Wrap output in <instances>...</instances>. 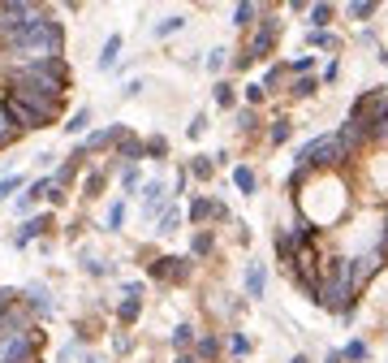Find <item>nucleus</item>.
I'll return each instance as SVG.
<instances>
[{
  "mask_svg": "<svg viewBox=\"0 0 388 363\" xmlns=\"http://www.w3.org/2000/svg\"><path fill=\"white\" fill-rule=\"evenodd\" d=\"M65 48V26L52 18L48 9H39L31 22H22L13 35H0V52L13 57V65H48L61 61Z\"/></svg>",
  "mask_w": 388,
  "mask_h": 363,
  "instance_id": "nucleus-1",
  "label": "nucleus"
},
{
  "mask_svg": "<svg viewBox=\"0 0 388 363\" xmlns=\"http://www.w3.org/2000/svg\"><path fill=\"white\" fill-rule=\"evenodd\" d=\"M65 87H70V65H65V57H61V61H48V65H13V74H9V91H13L18 99L35 104V109L52 113V117L61 113Z\"/></svg>",
  "mask_w": 388,
  "mask_h": 363,
  "instance_id": "nucleus-2",
  "label": "nucleus"
},
{
  "mask_svg": "<svg viewBox=\"0 0 388 363\" xmlns=\"http://www.w3.org/2000/svg\"><path fill=\"white\" fill-rule=\"evenodd\" d=\"M319 307L332 316H354L358 311V290L350 281V259H323V281H319Z\"/></svg>",
  "mask_w": 388,
  "mask_h": 363,
  "instance_id": "nucleus-3",
  "label": "nucleus"
},
{
  "mask_svg": "<svg viewBox=\"0 0 388 363\" xmlns=\"http://www.w3.org/2000/svg\"><path fill=\"white\" fill-rule=\"evenodd\" d=\"M5 109H9V121H13L18 130H43V126H52V121H57L52 113H43V109H35V104L18 99L9 87H5Z\"/></svg>",
  "mask_w": 388,
  "mask_h": 363,
  "instance_id": "nucleus-4",
  "label": "nucleus"
},
{
  "mask_svg": "<svg viewBox=\"0 0 388 363\" xmlns=\"http://www.w3.org/2000/svg\"><path fill=\"white\" fill-rule=\"evenodd\" d=\"M276 39H281V18H272V13H267V18L255 26V39H250V48H246L250 65H255V61H267V57H272Z\"/></svg>",
  "mask_w": 388,
  "mask_h": 363,
  "instance_id": "nucleus-5",
  "label": "nucleus"
},
{
  "mask_svg": "<svg viewBox=\"0 0 388 363\" xmlns=\"http://www.w3.org/2000/svg\"><path fill=\"white\" fill-rule=\"evenodd\" d=\"M147 273H151L155 281L186 286V281H190V259H186V255H160V259H151V264H147Z\"/></svg>",
  "mask_w": 388,
  "mask_h": 363,
  "instance_id": "nucleus-6",
  "label": "nucleus"
},
{
  "mask_svg": "<svg viewBox=\"0 0 388 363\" xmlns=\"http://www.w3.org/2000/svg\"><path fill=\"white\" fill-rule=\"evenodd\" d=\"M379 113H388V91H384V87H375V91H367V95H358V99H354L350 121H358V126H371Z\"/></svg>",
  "mask_w": 388,
  "mask_h": 363,
  "instance_id": "nucleus-7",
  "label": "nucleus"
},
{
  "mask_svg": "<svg viewBox=\"0 0 388 363\" xmlns=\"http://www.w3.org/2000/svg\"><path fill=\"white\" fill-rule=\"evenodd\" d=\"M43 5H31V0H0V35H13L22 22H31Z\"/></svg>",
  "mask_w": 388,
  "mask_h": 363,
  "instance_id": "nucleus-8",
  "label": "nucleus"
},
{
  "mask_svg": "<svg viewBox=\"0 0 388 363\" xmlns=\"http://www.w3.org/2000/svg\"><path fill=\"white\" fill-rule=\"evenodd\" d=\"M164 207H169V190H164V182H147L143 186V212L147 217H164Z\"/></svg>",
  "mask_w": 388,
  "mask_h": 363,
  "instance_id": "nucleus-9",
  "label": "nucleus"
},
{
  "mask_svg": "<svg viewBox=\"0 0 388 363\" xmlns=\"http://www.w3.org/2000/svg\"><path fill=\"white\" fill-rule=\"evenodd\" d=\"M48 229H52V217H31V221H22V229L13 234V246L22 251V246H31V242H35L39 234H48Z\"/></svg>",
  "mask_w": 388,
  "mask_h": 363,
  "instance_id": "nucleus-10",
  "label": "nucleus"
},
{
  "mask_svg": "<svg viewBox=\"0 0 388 363\" xmlns=\"http://www.w3.org/2000/svg\"><path fill=\"white\" fill-rule=\"evenodd\" d=\"M126 139V126H104V130H95L87 143H82V151H104V147H117Z\"/></svg>",
  "mask_w": 388,
  "mask_h": 363,
  "instance_id": "nucleus-11",
  "label": "nucleus"
},
{
  "mask_svg": "<svg viewBox=\"0 0 388 363\" xmlns=\"http://www.w3.org/2000/svg\"><path fill=\"white\" fill-rule=\"evenodd\" d=\"M22 303L35 311V316H48V311H52V294H48V286H39V281L22 290Z\"/></svg>",
  "mask_w": 388,
  "mask_h": 363,
  "instance_id": "nucleus-12",
  "label": "nucleus"
},
{
  "mask_svg": "<svg viewBox=\"0 0 388 363\" xmlns=\"http://www.w3.org/2000/svg\"><path fill=\"white\" fill-rule=\"evenodd\" d=\"M117 161H126V169H130V165H138V161H147V143H143V139H134V134H126V139L117 143Z\"/></svg>",
  "mask_w": 388,
  "mask_h": 363,
  "instance_id": "nucleus-13",
  "label": "nucleus"
},
{
  "mask_svg": "<svg viewBox=\"0 0 388 363\" xmlns=\"http://www.w3.org/2000/svg\"><path fill=\"white\" fill-rule=\"evenodd\" d=\"M43 195H52V178H39V182L26 186V195H18V212H31V207H35Z\"/></svg>",
  "mask_w": 388,
  "mask_h": 363,
  "instance_id": "nucleus-14",
  "label": "nucleus"
},
{
  "mask_svg": "<svg viewBox=\"0 0 388 363\" xmlns=\"http://www.w3.org/2000/svg\"><path fill=\"white\" fill-rule=\"evenodd\" d=\"M216 212H220V203H216V199H207V195H194V199H190V221H194V225L216 221Z\"/></svg>",
  "mask_w": 388,
  "mask_h": 363,
  "instance_id": "nucleus-15",
  "label": "nucleus"
},
{
  "mask_svg": "<svg viewBox=\"0 0 388 363\" xmlns=\"http://www.w3.org/2000/svg\"><path fill=\"white\" fill-rule=\"evenodd\" d=\"M194 359H199V363H216V359H220V337H216V333H199Z\"/></svg>",
  "mask_w": 388,
  "mask_h": 363,
  "instance_id": "nucleus-16",
  "label": "nucleus"
},
{
  "mask_svg": "<svg viewBox=\"0 0 388 363\" xmlns=\"http://www.w3.org/2000/svg\"><path fill=\"white\" fill-rule=\"evenodd\" d=\"M18 134H22V130L9 121V109H5V91H0V151H5V147L18 139Z\"/></svg>",
  "mask_w": 388,
  "mask_h": 363,
  "instance_id": "nucleus-17",
  "label": "nucleus"
},
{
  "mask_svg": "<svg viewBox=\"0 0 388 363\" xmlns=\"http://www.w3.org/2000/svg\"><path fill=\"white\" fill-rule=\"evenodd\" d=\"M259 13H263V9L255 5V0H242V5H233V26H242V31H246V26H255V18H259Z\"/></svg>",
  "mask_w": 388,
  "mask_h": 363,
  "instance_id": "nucleus-18",
  "label": "nucleus"
},
{
  "mask_svg": "<svg viewBox=\"0 0 388 363\" xmlns=\"http://www.w3.org/2000/svg\"><path fill=\"white\" fill-rule=\"evenodd\" d=\"M211 251H216V238H211V229H199V234L190 238V255H194V259H207Z\"/></svg>",
  "mask_w": 388,
  "mask_h": 363,
  "instance_id": "nucleus-19",
  "label": "nucleus"
},
{
  "mask_svg": "<svg viewBox=\"0 0 388 363\" xmlns=\"http://www.w3.org/2000/svg\"><path fill=\"white\" fill-rule=\"evenodd\" d=\"M263 290H267V273H263L259 264H250V269H246V294H250V298H263Z\"/></svg>",
  "mask_w": 388,
  "mask_h": 363,
  "instance_id": "nucleus-20",
  "label": "nucleus"
},
{
  "mask_svg": "<svg viewBox=\"0 0 388 363\" xmlns=\"http://www.w3.org/2000/svg\"><path fill=\"white\" fill-rule=\"evenodd\" d=\"M138 316H143V298H121L117 303V320L121 325H134Z\"/></svg>",
  "mask_w": 388,
  "mask_h": 363,
  "instance_id": "nucleus-21",
  "label": "nucleus"
},
{
  "mask_svg": "<svg viewBox=\"0 0 388 363\" xmlns=\"http://www.w3.org/2000/svg\"><path fill=\"white\" fill-rule=\"evenodd\" d=\"M117 52H121V35H108L104 52H99V70H113L117 65Z\"/></svg>",
  "mask_w": 388,
  "mask_h": 363,
  "instance_id": "nucleus-22",
  "label": "nucleus"
},
{
  "mask_svg": "<svg viewBox=\"0 0 388 363\" xmlns=\"http://www.w3.org/2000/svg\"><path fill=\"white\" fill-rule=\"evenodd\" d=\"M199 337H194V329L190 325H177L173 329V346H177V354H190V346H194Z\"/></svg>",
  "mask_w": 388,
  "mask_h": 363,
  "instance_id": "nucleus-23",
  "label": "nucleus"
},
{
  "mask_svg": "<svg viewBox=\"0 0 388 363\" xmlns=\"http://www.w3.org/2000/svg\"><path fill=\"white\" fill-rule=\"evenodd\" d=\"M190 173H194V182H211V173H216L211 156H194V161H190Z\"/></svg>",
  "mask_w": 388,
  "mask_h": 363,
  "instance_id": "nucleus-24",
  "label": "nucleus"
},
{
  "mask_svg": "<svg viewBox=\"0 0 388 363\" xmlns=\"http://www.w3.org/2000/svg\"><path fill=\"white\" fill-rule=\"evenodd\" d=\"M233 186H238L242 195H255V186H259V182H255V173H250L246 165H238V169H233Z\"/></svg>",
  "mask_w": 388,
  "mask_h": 363,
  "instance_id": "nucleus-25",
  "label": "nucleus"
},
{
  "mask_svg": "<svg viewBox=\"0 0 388 363\" xmlns=\"http://www.w3.org/2000/svg\"><path fill=\"white\" fill-rule=\"evenodd\" d=\"M367 354H371V350H367V342H362V337H354V342H345V350H341V359H345V363H362Z\"/></svg>",
  "mask_w": 388,
  "mask_h": 363,
  "instance_id": "nucleus-26",
  "label": "nucleus"
},
{
  "mask_svg": "<svg viewBox=\"0 0 388 363\" xmlns=\"http://www.w3.org/2000/svg\"><path fill=\"white\" fill-rule=\"evenodd\" d=\"M285 78H289V65H272V70H267V74H263V91H267V95H272V91H276V87H281V82H285Z\"/></svg>",
  "mask_w": 388,
  "mask_h": 363,
  "instance_id": "nucleus-27",
  "label": "nucleus"
},
{
  "mask_svg": "<svg viewBox=\"0 0 388 363\" xmlns=\"http://www.w3.org/2000/svg\"><path fill=\"white\" fill-rule=\"evenodd\" d=\"M211 99L220 104V109H233V104H238V91H233L229 82H216V91H211Z\"/></svg>",
  "mask_w": 388,
  "mask_h": 363,
  "instance_id": "nucleus-28",
  "label": "nucleus"
},
{
  "mask_svg": "<svg viewBox=\"0 0 388 363\" xmlns=\"http://www.w3.org/2000/svg\"><path fill=\"white\" fill-rule=\"evenodd\" d=\"M332 22V5H311V31H328Z\"/></svg>",
  "mask_w": 388,
  "mask_h": 363,
  "instance_id": "nucleus-29",
  "label": "nucleus"
},
{
  "mask_svg": "<svg viewBox=\"0 0 388 363\" xmlns=\"http://www.w3.org/2000/svg\"><path fill=\"white\" fill-rule=\"evenodd\" d=\"M186 26V18L177 13V18H164V22H155V39H169V35H177Z\"/></svg>",
  "mask_w": 388,
  "mask_h": 363,
  "instance_id": "nucleus-30",
  "label": "nucleus"
},
{
  "mask_svg": "<svg viewBox=\"0 0 388 363\" xmlns=\"http://www.w3.org/2000/svg\"><path fill=\"white\" fill-rule=\"evenodd\" d=\"M289 134H294V121H285V117H281V121L272 126V134H267V139H272V147H281V143H289Z\"/></svg>",
  "mask_w": 388,
  "mask_h": 363,
  "instance_id": "nucleus-31",
  "label": "nucleus"
},
{
  "mask_svg": "<svg viewBox=\"0 0 388 363\" xmlns=\"http://www.w3.org/2000/svg\"><path fill=\"white\" fill-rule=\"evenodd\" d=\"M306 39H311L315 48H332V52H337V48H341V39H337V35H332V31H311Z\"/></svg>",
  "mask_w": 388,
  "mask_h": 363,
  "instance_id": "nucleus-32",
  "label": "nucleus"
},
{
  "mask_svg": "<svg viewBox=\"0 0 388 363\" xmlns=\"http://www.w3.org/2000/svg\"><path fill=\"white\" fill-rule=\"evenodd\" d=\"M182 225V212H177V207H164V217H160V229L155 234H173Z\"/></svg>",
  "mask_w": 388,
  "mask_h": 363,
  "instance_id": "nucleus-33",
  "label": "nucleus"
},
{
  "mask_svg": "<svg viewBox=\"0 0 388 363\" xmlns=\"http://www.w3.org/2000/svg\"><path fill=\"white\" fill-rule=\"evenodd\" d=\"M147 156L164 161V156H169V139H164V134H151V139H147Z\"/></svg>",
  "mask_w": 388,
  "mask_h": 363,
  "instance_id": "nucleus-34",
  "label": "nucleus"
},
{
  "mask_svg": "<svg viewBox=\"0 0 388 363\" xmlns=\"http://www.w3.org/2000/svg\"><path fill=\"white\" fill-rule=\"evenodd\" d=\"M315 87H319V78H311V74H306V78H294V87H289V91H294L298 99H306V95H315Z\"/></svg>",
  "mask_w": 388,
  "mask_h": 363,
  "instance_id": "nucleus-35",
  "label": "nucleus"
},
{
  "mask_svg": "<svg viewBox=\"0 0 388 363\" xmlns=\"http://www.w3.org/2000/svg\"><path fill=\"white\" fill-rule=\"evenodd\" d=\"M104 182H108V173H91V178L82 182V195H87V199H99V190H104Z\"/></svg>",
  "mask_w": 388,
  "mask_h": 363,
  "instance_id": "nucleus-36",
  "label": "nucleus"
},
{
  "mask_svg": "<svg viewBox=\"0 0 388 363\" xmlns=\"http://www.w3.org/2000/svg\"><path fill=\"white\" fill-rule=\"evenodd\" d=\"M229 350H233V354H238V363H242V359L250 354V337H246V333H229Z\"/></svg>",
  "mask_w": 388,
  "mask_h": 363,
  "instance_id": "nucleus-37",
  "label": "nucleus"
},
{
  "mask_svg": "<svg viewBox=\"0 0 388 363\" xmlns=\"http://www.w3.org/2000/svg\"><path fill=\"white\" fill-rule=\"evenodd\" d=\"M225 61H229L225 48H211V52H207V70H211V74H225Z\"/></svg>",
  "mask_w": 388,
  "mask_h": 363,
  "instance_id": "nucleus-38",
  "label": "nucleus"
},
{
  "mask_svg": "<svg viewBox=\"0 0 388 363\" xmlns=\"http://www.w3.org/2000/svg\"><path fill=\"white\" fill-rule=\"evenodd\" d=\"M87 121H91V109H78V113L70 117V126H65V134H82V130H87Z\"/></svg>",
  "mask_w": 388,
  "mask_h": 363,
  "instance_id": "nucleus-39",
  "label": "nucleus"
},
{
  "mask_svg": "<svg viewBox=\"0 0 388 363\" xmlns=\"http://www.w3.org/2000/svg\"><path fill=\"white\" fill-rule=\"evenodd\" d=\"M375 13V5H371V0H354V5H350V18H358V22H367Z\"/></svg>",
  "mask_w": 388,
  "mask_h": 363,
  "instance_id": "nucleus-40",
  "label": "nucleus"
},
{
  "mask_svg": "<svg viewBox=\"0 0 388 363\" xmlns=\"http://www.w3.org/2000/svg\"><path fill=\"white\" fill-rule=\"evenodd\" d=\"M121 221H126V203H113L108 207V229H121Z\"/></svg>",
  "mask_w": 388,
  "mask_h": 363,
  "instance_id": "nucleus-41",
  "label": "nucleus"
},
{
  "mask_svg": "<svg viewBox=\"0 0 388 363\" xmlns=\"http://www.w3.org/2000/svg\"><path fill=\"white\" fill-rule=\"evenodd\" d=\"M13 190H22V178L13 173V178H5V182H0V199H9Z\"/></svg>",
  "mask_w": 388,
  "mask_h": 363,
  "instance_id": "nucleus-42",
  "label": "nucleus"
},
{
  "mask_svg": "<svg viewBox=\"0 0 388 363\" xmlns=\"http://www.w3.org/2000/svg\"><path fill=\"white\" fill-rule=\"evenodd\" d=\"M203 130H207V117H203V113H194V121L186 126V134H190V139H199Z\"/></svg>",
  "mask_w": 388,
  "mask_h": 363,
  "instance_id": "nucleus-43",
  "label": "nucleus"
},
{
  "mask_svg": "<svg viewBox=\"0 0 388 363\" xmlns=\"http://www.w3.org/2000/svg\"><path fill=\"white\" fill-rule=\"evenodd\" d=\"M121 186H126V190H138V165H130V169L121 173Z\"/></svg>",
  "mask_w": 388,
  "mask_h": 363,
  "instance_id": "nucleus-44",
  "label": "nucleus"
},
{
  "mask_svg": "<svg viewBox=\"0 0 388 363\" xmlns=\"http://www.w3.org/2000/svg\"><path fill=\"white\" fill-rule=\"evenodd\" d=\"M246 99H250V104H259V99H267V91H263V82H250V87H246Z\"/></svg>",
  "mask_w": 388,
  "mask_h": 363,
  "instance_id": "nucleus-45",
  "label": "nucleus"
},
{
  "mask_svg": "<svg viewBox=\"0 0 388 363\" xmlns=\"http://www.w3.org/2000/svg\"><path fill=\"white\" fill-rule=\"evenodd\" d=\"M337 74H341V65H337V57H332V61L323 65V82H337Z\"/></svg>",
  "mask_w": 388,
  "mask_h": 363,
  "instance_id": "nucleus-46",
  "label": "nucleus"
},
{
  "mask_svg": "<svg viewBox=\"0 0 388 363\" xmlns=\"http://www.w3.org/2000/svg\"><path fill=\"white\" fill-rule=\"evenodd\" d=\"M87 273H91V277H104V273H108V264H99V259H91V255H87Z\"/></svg>",
  "mask_w": 388,
  "mask_h": 363,
  "instance_id": "nucleus-47",
  "label": "nucleus"
},
{
  "mask_svg": "<svg viewBox=\"0 0 388 363\" xmlns=\"http://www.w3.org/2000/svg\"><path fill=\"white\" fill-rule=\"evenodd\" d=\"M238 121H242V130H255V113H250V109H242Z\"/></svg>",
  "mask_w": 388,
  "mask_h": 363,
  "instance_id": "nucleus-48",
  "label": "nucleus"
},
{
  "mask_svg": "<svg viewBox=\"0 0 388 363\" xmlns=\"http://www.w3.org/2000/svg\"><path fill=\"white\" fill-rule=\"evenodd\" d=\"M138 91H143V78H130V82H126V91H121V95H138Z\"/></svg>",
  "mask_w": 388,
  "mask_h": 363,
  "instance_id": "nucleus-49",
  "label": "nucleus"
},
{
  "mask_svg": "<svg viewBox=\"0 0 388 363\" xmlns=\"http://www.w3.org/2000/svg\"><path fill=\"white\" fill-rule=\"evenodd\" d=\"M323 363H345V359H341V350H328V359H323Z\"/></svg>",
  "mask_w": 388,
  "mask_h": 363,
  "instance_id": "nucleus-50",
  "label": "nucleus"
},
{
  "mask_svg": "<svg viewBox=\"0 0 388 363\" xmlns=\"http://www.w3.org/2000/svg\"><path fill=\"white\" fill-rule=\"evenodd\" d=\"M177 363H199V359L194 354H177Z\"/></svg>",
  "mask_w": 388,
  "mask_h": 363,
  "instance_id": "nucleus-51",
  "label": "nucleus"
},
{
  "mask_svg": "<svg viewBox=\"0 0 388 363\" xmlns=\"http://www.w3.org/2000/svg\"><path fill=\"white\" fill-rule=\"evenodd\" d=\"M289 363H311V359H306V354H294V359H289Z\"/></svg>",
  "mask_w": 388,
  "mask_h": 363,
  "instance_id": "nucleus-52",
  "label": "nucleus"
},
{
  "mask_svg": "<svg viewBox=\"0 0 388 363\" xmlns=\"http://www.w3.org/2000/svg\"><path fill=\"white\" fill-rule=\"evenodd\" d=\"M0 320H5V316H0Z\"/></svg>",
  "mask_w": 388,
  "mask_h": 363,
  "instance_id": "nucleus-53",
  "label": "nucleus"
}]
</instances>
